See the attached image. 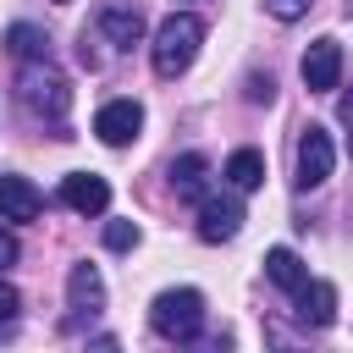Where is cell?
Instances as JSON below:
<instances>
[{"label":"cell","mask_w":353,"mask_h":353,"mask_svg":"<svg viewBox=\"0 0 353 353\" xmlns=\"http://www.w3.org/2000/svg\"><path fill=\"white\" fill-rule=\"evenodd\" d=\"M199 44H204V17H193V11H171L160 28H154V72L160 77H182L188 66H193V55H199Z\"/></svg>","instance_id":"1"},{"label":"cell","mask_w":353,"mask_h":353,"mask_svg":"<svg viewBox=\"0 0 353 353\" xmlns=\"http://www.w3.org/2000/svg\"><path fill=\"white\" fill-rule=\"evenodd\" d=\"M149 325L171 342H193L204 331V292L199 287H165L154 303H149Z\"/></svg>","instance_id":"2"},{"label":"cell","mask_w":353,"mask_h":353,"mask_svg":"<svg viewBox=\"0 0 353 353\" xmlns=\"http://www.w3.org/2000/svg\"><path fill=\"white\" fill-rule=\"evenodd\" d=\"M17 88H22V105H28L33 116L61 121V116L72 110V88H66V77H61L50 61H28L22 77H17Z\"/></svg>","instance_id":"3"},{"label":"cell","mask_w":353,"mask_h":353,"mask_svg":"<svg viewBox=\"0 0 353 353\" xmlns=\"http://www.w3.org/2000/svg\"><path fill=\"white\" fill-rule=\"evenodd\" d=\"M331 165H336V143H331V132L325 127H303V138H298V188H320L325 176H331Z\"/></svg>","instance_id":"4"},{"label":"cell","mask_w":353,"mask_h":353,"mask_svg":"<svg viewBox=\"0 0 353 353\" xmlns=\"http://www.w3.org/2000/svg\"><path fill=\"white\" fill-rule=\"evenodd\" d=\"M298 72H303V88H309V94H331V88L342 83V44H336V39H314V44L303 50Z\"/></svg>","instance_id":"5"},{"label":"cell","mask_w":353,"mask_h":353,"mask_svg":"<svg viewBox=\"0 0 353 353\" xmlns=\"http://www.w3.org/2000/svg\"><path fill=\"white\" fill-rule=\"evenodd\" d=\"M138 127H143V105H138V99H105L99 116H94V132H99V143H110V149H127V143L138 138Z\"/></svg>","instance_id":"6"},{"label":"cell","mask_w":353,"mask_h":353,"mask_svg":"<svg viewBox=\"0 0 353 353\" xmlns=\"http://www.w3.org/2000/svg\"><path fill=\"white\" fill-rule=\"evenodd\" d=\"M243 232V204L232 193H204L199 199V237L204 243H226Z\"/></svg>","instance_id":"7"},{"label":"cell","mask_w":353,"mask_h":353,"mask_svg":"<svg viewBox=\"0 0 353 353\" xmlns=\"http://www.w3.org/2000/svg\"><path fill=\"white\" fill-rule=\"evenodd\" d=\"M61 204L77 210V215H105L110 210V182L94 176V171H72V176H61Z\"/></svg>","instance_id":"8"},{"label":"cell","mask_w":353,"mask_h":353,"mask_svg":"<svg viewBox=\"0 0 353 353\" xmlns=\"http://www.w3.org/2000/svg\"><path fill=\"white\" fill-rule=\"evenodd\" d=\"M44 210V193L28 176H0V221H33Z\"/></svg>","instance_id":"9"},{"label":"cell","mask_w":353,"mask_h":353,"mask_svg":"<svg viewBox=\"0 0 353 353\" xmlns=\"http://www.w3.org/2000/svg\"><path fill=\"white\" fill-rule=\"evenodd\" d=\"M99 33H105V44L132 50V44L143 39V11H138V6H105V11H99Z\"/></svg>","instance_id":"10"},{"label":"cell","mask_w":353,"mask_h":353,"mask_svg":"<svg viewBox=\"0 0 353 353\" xmlns=\"http://www.w3.org/2000/svg\"><path fill=\"white\" fill-rule=\"evenodd\" d=\"M292 303H298V320L303 325H331L336 320V287L331 281H303L292 292Z\"/></svg>","instance_id":"11"},{"label":"cell","mask_w":353,"mask_h":353,"mask_svg":"<svg viewBox=\"0 0 353 353\" xmlns=\"http://www.w3.org/2000/svg\"><path fill=\"white\" fill-rule=\"evenodd\" d=\"M66 298H72V309H88V314L105 303V281H99V270H94L88 259L66 270Z\"/></svg>","instance_id":"12"},{"label":"cell","mask_w":353,"mask_h":353,"mask_svg":"<svg viewBox=\"0 0 353 353\" xmlns=\"http://www.w3.org/2000/svg\"><path fill=\"white\" fill-rule=\"evenodd\" d=\"M226 182H232L237 193H254V188L265 182V154H259V149H232V154H226Z\"/></svg>","instance_id":"13"},{"label":"cell","mask_w":353,"mask_h":353,"mask_svg":"<svg viewBox=\"0 0 353 353\" xmlns=\"http://www.w3.org/2000/svg\"><path fill=\"white\" fill-rule=\"evenodd\" d=\"M171 188L188 193V199H204V188H210V160H204V154H176V160H171Z\"/></svg>","instance_id":"14"},{"label":"cell","mask_w":353,"mask_h":353,"mask_svg":"<svg viewBox=\"0 0 353 353\" xmlns=\"http://www.w3.org/2000/svg\"><path fill=\"white\" fill-rule=\"evenodd\" d=\"M265 276H270L281 292H298V287L309 281V265H303L292 248H270V254H265Z\"/></svg>","instance_id":"15"},{"label":"cell","mask_w":353,"mask_h":353,"mask_svg":"<svg viewBox=\"0 0 353 353\" xmlns=\"http://www.w3.org/2000/svg\"><path fill=\"white\" fill-rule=\"evenodd\" d=\"M6 44H11V55H22V61H50V39H44L39 28H28V22H17V28L6 33Z\"/></svg>","instance_id":"16"},{"label":"cell","mask_w":353,"mask_h":353,"mask_svg":"<svg viewBox=\"0 0 353 353\" xmlns=\"http://www.w3.org/2000/svg\"><path fill=\"white\" fill-rule=\"evenodd\" d=\"M138 221H105V248H116V254H127V248H138Z\"/></svg>","instance_id":"17"},{"label":"cell","mask_w":353,"mask_h":353,"mask_svg":"<svg viewBox=\"0 0 353 353\" xmlns=\"http://www.w3.org/2000/svg\"><path fill=\"white\" fill-rule=\"evenodd\" d=\"M265 11H270L276 22H298V17L309 11V0H265Z\"/></svg>","instance_id":"18"},{"label":"cell","mask_w":353,"mask_h":353,"mask_svg":"<svg viewBox=\"0 0 353 353\" xmlns=\"http://www.w3.org/2000/svg\"><path fill=\"white\" fill-rule=\"evenodd\" d=\"M17 303H22V298H17V287L0 276V320H17Z\"/></svg>","instance_id":"19"},{"label":"cell","mask_w":353,"mask_h":353,"mask_svg":"<svg viewBox=\"0 0 353 353\" xmlns=\"http://www.w3.org/2000/svg\"><path fill=\"white\" fill-rule=\"evenodd\" d=\"M270 94H276L270 77H248V99H254V105H270Z\"/></svg>","instance_id":"20"},{"label":"cell","mask_w":353,"mask_h":353,"mask_svg":"<svg viewBox=\"0 0 353 353\" xmlns=\"http://www.w3.org/2000/svg\"><path fill=\"white\" fill-rule=\"evenodd\" d=\"M17 254H22V248H17V237L0 226V270H6V265H17Z\"/></svg>","instance_id":"21"},{"label":"cell","mask_w":353,"mask_h":353,"mask_svg":"<svg viewBox=\"0 0 353 353\" xmlns=\"http://www.w3.org/2000/svg\"><path fill=\"white\" fill-rule=\"evenodd\" d=\"M193 353H232V336H210V342H199Z\"/></svg>","instance_id":"22"},{"label":"cell","mask_w":353,"mask_h":353,"mask_svg":"<svg viewBox=\"0 0 353 353\" xmlns=\"http://www.w3.org/2000/svg\"><path fill=\"white\" fill-rule=\"evenodd\" d=\"M88 353H121V342H116V336H94V342H88Z\"/></svg>","instance_id":"23"},{"label":"cell","mask_w":353,"mask_h":353,"mask_svg":"<svg viewBox=\"0 0 353 353\" xmlns=\"http://www.w3.org/2000/svg\"><path fill=\"white\" fill-rule=\"evenodd\" d=\"M342 121L353 127V94H342Z\"/></svg>","instance_id":"24"},{"label":"cell","mask_w":353,"mask_h":353,"mask_svg":"<svg viewBox=\"0 0 353 353\" xmlns=\"http://www.w3.org/2000/svg\"><path fill=\"white\" fill-rule=\"evenodd\" d=\"M55 6H66V0H55Z\"/></svg>","instance_id":"25"},{"label":"cell","mask_w":353,"mask_h":353,"mask_svg":"<svg viewBox=\"0 0 353 353\" xmlns=\"http://www.w3.org/2000/svg\"><path fill=\"white\" fill-rule=\"evenodd\" d=\"M347 149H353V143H347Z\"/></svg>","instance_id":"26"}]
</instances>
